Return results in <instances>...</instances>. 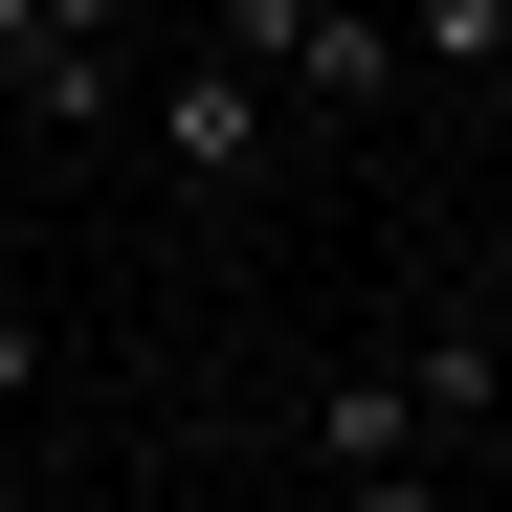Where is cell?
<instances>
[{
  "instance_id": "6da1fadb",
  "label": "cell",
  "mask_w": 512,
  "mask_h": 512,
  "mask_svg": "<svg viewBox=\"0 0 512 512\" xmlns=\"http://www.w3.org/2000/svg\"><path fill=\"white\" fill-rule=\"evenodd\" d=\"M468 423H512V357L468 312H423V334H379V357L312 379V468H446Z\"/></svg>"
},
{
  "instance_id": "7a4b0ae2",
  "label": "cell",
  "mask_w": 512,
  "mask_h": 512,
  "mask_svg": "<svg viewBox=\"0 0 512 512\" xmlns=\"http://www.w3.org/2000/svg\"><path fill=\"white\" fill-rule=\"evenodd\" d=\"M223 45L268 67L290 112H379L401 90V23H379V0H223Z\"/></svg>"
},
{
  "instance_id": "3957f363",
  "label": "cell",
  "mask_w": 512,
  "mask_h": 512,
  "mask_svg": "<svg viewBox=\"0 0 512 512\" xmlns=\"http://www.w3.org/2000/svg\"><path fill=\"white\" fill-rule=\"evenodd\" d=\"M156 134H179L201 179H268V134H290V90H268L245 45H201V67H156Z\"/></svg>"
},
{
  "instance_id": "277c9868",
  "label": "cell",
  "mask_w": 512,
  "mask_h": 512,
  "mask_svg": "<svg viewBox=\"0 0 512 512\" xmlns=\"http://www.w3.org/2000/svg\"><path fill=\"white\" fill-rule=\"evenodd\" d=\"M0 90H23L45 134H90V112L134 90V67H112V45H67V23H45V0H0Z\"/></svg>"
},
{
  "instance_id": "5b68a950",
  "label": "cell",
  "mask_w": 512,
  "mask_h": 512,
  "mask_svg": "<svg viewBox=\"0 0 512 512\" xmlns=\"http://www.w3.org/2000/svg\"><path fill=\"white\" fill-rule=\"evenodd\" d=\"M379 23H401L423 90H490V67H512V0H379Z\"/></svg>"
},
{
  "instance_id": "8992f818",
  "label": "cell",
  "mask_w": 512,
  "mask_h": 512,
  "mask_svg": "<svg viewBox=\"0 0 512 512\" xmlns=\"http://www.w3.org/2000/svg\"><path fill=\"white\" fill-rule=\"evenodd\" d=\"M334 512H446V468H334Z\"/></svg>"
},
{
  "instance_id": "52a82bcc",
  "label": "cell",
  "mask_w": 512,
  "mask_h": 512,
  "mask_svg": "<svg viewBox=\"0 0 512 512\" xmlns=\"http://www.w3.org/2000/svg\"><path fill=\"white\" fill-rule=\"evenodd\" d=\"M0 401H45V312L23 290H0Z\"/></svg>"
},
{
  "instance_id": "ba28073f",
  "label": "cell",
  "mask_w": 512,
  "mask_h": 512,
  "mask_svg": "<svg viewBox=\"0 0 512 512\" xmlns=\"http://www.w3.org/2000/svg\"><path fill=\"white\" fill-rule=\"evenodd\" d=\"M45 23H67V45H134V23H156V0H45Z\"/></svg>"
},
{
  "instance_id": "9c48e42d",
  "label": "cell",
  "mask_w": 512,
  "mask_h": 512,
  "mask_svg": "<svg viewBox=\"0 0 512 512\" xmlns=\"http://www.w3.org/2000/svg\"><path fill=\"white\" fill-rule=\"evenodd\" d=\"M0 512H45V468H23V446H0Z\"/></svg>"
},
{
  "instance_id": "30bf717a",
  "label": "cell",
  "mask_w": 512,
  "mask_h": 512,
  "mask_svg": "<svg viewBox=\"0 0 512 512\" xmlns=\"http://www.w3.org/2000/svg\"><path fill=\"white\" fill-rule=\"evenodd\" d=\"M468 112H490V134H512V67H490V90H468Z\"/></svg>"
}]
</instances>
